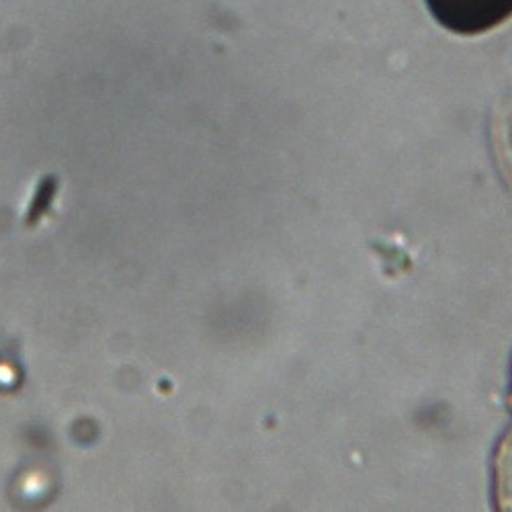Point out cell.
<instances>
[{
    "label": "cell",
    "instance_id": "cell-1",
    "mask_svg": "<svg viewBox=\"0 0 512 512\" xmlns=\"http://www.w3.org/2000/svg\"><path fill=\"white\" fill-rule=\"evenodd\" d=\"M433 19L457 35H482L512 17V0H424Z\"/></svg>",
    "mask_w": 512,
    "mask_h": 512
}]
</instances>
